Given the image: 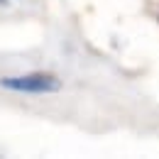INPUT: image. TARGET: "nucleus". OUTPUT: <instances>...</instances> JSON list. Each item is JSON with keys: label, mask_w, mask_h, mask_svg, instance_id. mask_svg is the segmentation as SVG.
I'll use <instances>...</instances> for the list:
<instances>
[{"label": "nucleus", "mask_w": 159, "mask_h": 159, "mask_svg": "<svg viewBox=\"0 0 159 159\" xmlns=\"http://www.w3.org/2000/svg\"><path fill=\"white\" fill-rule=\"evenodd\" d=\"M0 86L17 93H57L61 81L54 74H22V76H5L0 79Z\"/></svg>", "instance_id": "1"}]
</instances>
